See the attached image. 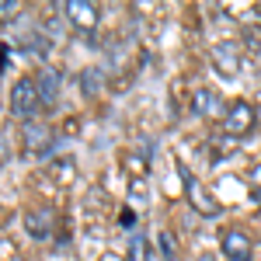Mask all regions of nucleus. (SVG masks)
<instances>
[{"mask_svg": "<svg viewBox=\"0 0 261 261\" xmlns=\"http://www.w3.org/2000/svg\"><path fill=\"white\" fill-rule=\"evenodd\" d=\"M39 105H42V94H39V87H35V81H28V77L14 81V87H11V115L14 119L32 122L35 112H39Z\"/></svg>", "mask_w": 261, "mask_h": 261, "instance_id": "nucleus-1", "label": "nucleus"}, {"mask_svg": "<svg viewBox=\"0 0 261 261\" xmlns=\"http://www.w3.org/2000/svg\"><path fill=\"white\" fill-rule=\"evenodd\" d=\"M254 122H258L254 108H251L247 101H233V105L226 108V115H223V129H226V136L241 140V136H247V133L254 129Z\"/></svg>", "mask_w": 261, "mask_h": 261, "instance_id": "nucleus-2", "label": "nucleus"}, {"mask_svg": "<svg viewBox=\"0 0 261 261\" xmlns=\"http://www.w3.org/2000/svg\"><path fill=\"white\" fill-rule=\"evenodd\" d=\"M223 254H226V261H254V241L247 237V230H241V226H230L226 233H223Z\"/></svg>", "mask_w": 261, "mask_h": 261, "instance_id": "nucleus-3", "label": "nucleus"}, {"mask_svg": "<svg viewBox=\"0 0 261 261\" xmlns=\"http://www.w3.org/2000/svg\"><path fill=\"white\" fill-rule=\"evenodd\" d=\"M63 14H66V21H70L73 28H81V32L98 28V21H101L98 4H91V0H66V4H63Z\"/></svg>", "mask_w": 261, "mask_h": 261, "instance_id": "nucleus-4", "label": "nucleus"}, {"mask_svg": "<svg viewBox=\"0 0 261 261\" xmlns=\"http://www.w3.org/2000/svg\"><path fill=\"white\" fill-rule=\"evenodd\" d=\"M209 60H213V66L220 70L223 77H237L241 73V45L237 42H216L213 49H209Z\"/></svg>", "mask_w": 261, "mask_h": 261, "instance_id": "nucleus-5", "label": "nucleus"}, {"mask_svg": "<svg viewBox=\"0 0 261 261\" xmlns=\"http://www.w3.org/2000/svg\"><path fill=\"white\" fill-rule=\"evenodd\" d=\"M181 178H185V192H188V202H192L195 213H202V216H220V202H213V195H209L185 167H181Z\"/></svg>", "mask_w": 261, "mask_h": 261, "instance_id": "nucleus-6", "label": "nucleus"}, {"mask_svg": "<svg viewBox=\"0 0 261 261\" xmlns=\"http://www.w3.org/2000/svg\"><path fill=\"white\" fill-rule=\"evenodd\" d=\"M32 81H35V87H39V94H42V105H56V101H60L63 73L56 66H39V73H35Z\"/></svg>", "mask_w": 261, "mask_h": 261, "instance_id": "nucleus-7", "label": "nucleus"}, {"mask_svg": "<svg viewBox=\"0 0 261 261\" xmlns=\"http://www.w3.org/2000/svg\"><path fill=\"white\" fill-rule=\"evenodd\" d=\"M24 230L35 241H49L53 237V213L49 209H28L24 213Z\"/></svg>", "mask_w": 261, "mask_h": 261, "instance_id": "nucleus-8", "label": "nucleus"}, {"mask_svg": "<svg viewBox=\"0 0 261 261\" xmlns=\"http://www.w3.org/2000/svg\"><path fill=\"white\" fill-rule=\"evenodd\" d=\"M216 105H220V98H216V91H209V87H195V94H192V115H213L216 112Z\"/></svg>", "mask_w": 261, "mask_h": 261, "instance_id": "nucleus-9", "label": "nucleus"}, {"mask_svg": "<svg viewBox=\"0 0 261 261\" xmlns=\"http://www.w3.org/2000/svg\"><path fill=\"white\" fill-rule=\"evenodd\" d=\"M24 140H28V150H39L42 153V143L49 140V129L39 125V122H24Z\"/></svg>", "mask_w": 261, "mask_h": 261, "instance_id": "nucleus-10", "label": "nucleus"}, {"mask_svg": "<svg viewBox=\"0 0 261 261\" xmlns=\"http://www.w3.org/2000/svg\"><path fill=\"white\" fill-rule=\"evenodd\" d=\"M81 91L87 94V98H94L101 91V73L94 70V66H87V70H81Z\"/></svg>", "mask_w": 261, "mask_h": 261, "instance_id": "nucleus-11", "label": "nucleus"}, {"mask_svg": "<svg viewBox=\"0 0 261 261\" xmlns=\"http://www.w3.org/2000/svg\"><path fill=\"white\" fill-rule=\"evenodd\" d=\"M157 241H161V251H164V258H167V261H174V258H178V247H174V237H171L167 230H161V237H157Z\"/></svg>", "mask_w": 261, "mask_h": 261, "instance_id": "nucleus-12", "label": "nucleus"}, {"mask_svg": "<svg viewBox=\"0 0 261 261\" xmlns=\"http://www.w3.org/2000/svg\"><path fill=\"white\" fill-rule=\"evenodd\" d=\"M125 164H129V167H133V178L140 181L143 174H146V171H143V167H146V164H143V157H136V153H129V157H125Z\"/></svg>", "mask_w": 261, "mask_h": 261, "instance_id": "nucleus-13", "label": "nucleus"}, {"mask_svg": "<svg viewBox=\"0 0 261 261\" xmlns=\"http://www.w3.org/2000/svg\"><path fill=\"white\" fill-rule=\"evenodd\" d=\"M53 171H56V178H60V181L73 178V161H60L56 167H53Z\"/></svg>", "mask_w": 261, "mask_h": 261, "instance_id": "nucleus-14", "label": "nucleus"}, {"mask_svg": "<svg viewBox=\"0 0 261 261\" xmlns=\"http://www.w3.org/2000/svg\"><path fill=\"white\" fill-rule=\"evenodd\" d=\"M244 42H251L254 49H261V24H254V28H244Z\"/></svg>", "mask_w": 261, "mask_h": 261, "instance_id": "nucleus-15", "label": "nucleus"}, {"mask_svg": "<svg viewBox=\"0 0 261 261\" xmlns=\"http://www.w3.org/2000/svg\"><path fill=\"white\" fill-rule=\"evenodd\" d=\"M0 14H4V21H11V14H18V0H4L0 4Z\"/></svg>", "mask_w": 261, "mask_h": 261, "instance_id": "nucleus-16", "label": "nucleus"}, {"mask_svg": "<svg viewBox=\"0 0 261 261\" xmlns=\"http://www.w3.org/2000/svg\"><path fill=\"white\" fill-rule=\"evenodd\" d=\"M140 251H143V244L133 241V247H129V261H140Z\"/></svg>", "mask_w": 261, "mask_h": 261, "instance_id": "nucleus-17", "label": "nucleus"}, {"mask_svg": "<svg viewBox=\"0 0 261 261\" xmlns=\"http://www.w3.org/2000/svg\"><path fill=\"white\" fill-rule=\"evenodd\" d=\"M7 261H28V258H21V254H14V258H7Z\"/></svg>", "mask_w": 261, "mask_h": 261, "instance_id": "nucleus-18", "label": "nucleus"}]
</instances>
